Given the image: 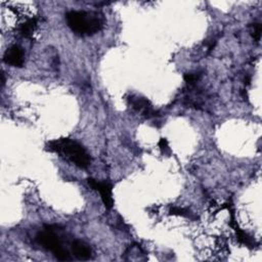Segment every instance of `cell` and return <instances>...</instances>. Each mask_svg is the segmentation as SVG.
Returning a JSON list of instances; mask_svg holds the SVG:
<instances>
[{"label":"cell","instance_id":"8992f818","mask_svg":"<svg viewBox=\"0 0 262 262\" xmlns=\"http://www.w3.org/2000/svg\"><path fill=\"white\" fill-rule=\"evenodd\" d=\"M72 252L80 260H88L92 254L90 247L81 241H74L72 243Z\"/></svg>","mask_w":262,"mask_h":262},{"label":"cell","instance_id":"9c48e42d","mask_svg":"<svg viewBox=\"0 0 262 262\" xmlns=\"http://www.w3.org/2000/svg\"><path fill=\"white\" fill-rule=\"evenodd\" d=\"M159 146L161 148L162 153H164L166 155H169L171 153V149H170V146H169V144H168V141L166 139H161L160 142H159Z\"/></svg>","mask_w":262,"mask_h":262},{"label":"cell","instance_id":"52a82bcc","mask_svg":"<svg viewBox=\"0 0 262 262\" xmlns=\"http://www.w3.org/2000/svg\"><path fill=\"white\" fill-rule=\"evenodd\" d=\"M37 27V19L32 18L23 23L20 26V33L24 37H30Z\"/></svg>","mask_w":262,"mask_h":262},{"label":"cell","instance_id":"5b68a950","mask_svg":"<svg viewBox=\"0 0 262 262\" xmlns=\"http://www.w3.org/2000/svg\"><path fill=\"white\" fill-rule=\"evenodd\" d=\"M3 60L12 67H22L24 64V53L18 45L9 47L4 54Z\"/></svg>","mask_w":262,"mask_h":262},{"label":"cell","instance_id":"6da1fadb","mask_svg":"<svg viewBox=\"0 0 262 262\" xmlns=\"http://www.w3.org/2000/svg\"><path fill=\"white\" fill-rule=\"evenodd\" d=\"M45 147L49 152L58 153L65 157L79 168L86 169L90 165L89 154L86 152V149L79 143L71 139L52 141L46 145Z\"/></svg>","mask_w":262,"mask_h":262},{"label":"cell","instance_id":"30bf717a","mask_svg":"<svg viewBox=\"0 0 262 262\" xmlns=\"http://www.w3.org/2000/svg\"><path fill=\"white\" fill-rule=\"evenodd\" d=\"M184 81L188 83L189 85H195L196 82L198 81L199 77H198V75L196 74H193V73H186L184 74Z\"/></svg>","mask_w":262,"mask_h":262},{"label":"cell","instance_id":"ba28073f","mask_svg":"<svg viewBox=\"0 0 262 262\" xmlns=\"http://www.w3.org/2000/svg\"><path fill=\"white\" fill-rule=\"evenodd\" d=\"M170 214L178 215V216H190V211L188 209L180 207H172L170 209Z\"/></svg>","mask_w":262,"mask_h":262},{"label":"cell","instance_id":"8fae6325","mask_svg":"<svg viewBox=\"0 0 262 262\" xmlns=\"http://www.w3.org/2000/svg\"><path fill=\"white\" fill-rule=\"evenodd\" d=\"M254 34H253V37H254V39L256 41H258L260 39V37H261V31H262V26L260 24H254Z\"/></svg>","mask_w":262,"mask_h":262},{"label":"cell","instance_id":"3957f363","mask_svg":"<svg viewBox=\"0 0 262 262\" xmlns=\"http://www.w3.org/2000/svg\"><path fill=\"white\" fill-rule=\"evenodd\" d=\"M37 241H38V243L42 247H44L49 251H52L58 260L61 261L71 260L69 252L63 246H61L58 236H57L53 231L46 230L44 232L39 233L37 234Z\"/></svg>","mask_w":262,"mask_h":262},{"label":"cell","instance_id":"277c9868","mask_svg":"<svg viewBox=\"0 0 262 262\" xmlns=\"http://www.w3.org/2000/svg\"><path fill=\"white\" fill-rule=\"evenodd\" d=\"M88 185L90 188L96 192L101 194L103 203L106 207V209L110 210L113 207V195H112V185L107 181H98L94 178H88L87 179Z\"/></svg>","mask_w":262,"mask_h":262},{"label":"cell","instance_id":"7a4b0ae2","mask_svg":"<svg viewBox=\"0 0 262 262\" xmlns=\"http://www.w3.org/2000/svg\"><path fill=\"white\" fill-rule=\"evenodd\" d=\"M66 20L70 29L77 35H92L101 31L104 22L98 16L85 11L71 10L67 12Z\"/></svg>","mask_w":262,"mask_h":262}]
</instances>
